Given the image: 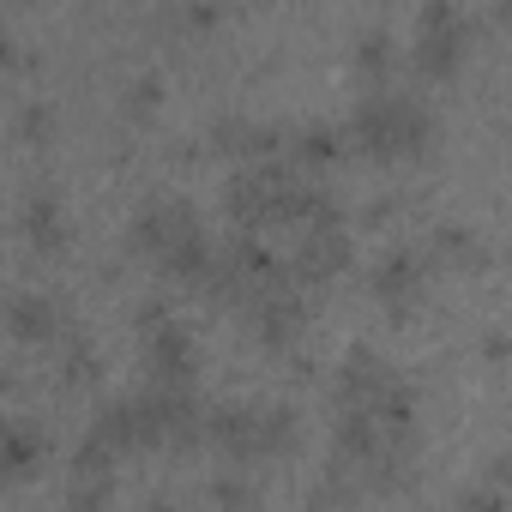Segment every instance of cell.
<instances>
[{"label":"cell","mask_w":512,"mask_h":512,"mask_svg":"<svg viewBox=\"0 0 512 512\" xmlns=\"http://www.w3.org/2000/svg\"><path fill=\"white\" fill-rule=\"evenodd\" d=\"M344 133H350V145H362L368 157H422V151L440 139V115H434L422 97L380 85V91L356 97Z\"/></svg>","instance_id":"cell-1"},{"label":"cell","mask_w":512,"mask_h":512,"mask_svg":"<svg viewBox=\"0 0 512 512\" xmlns=\"http://www.w3.org/2000/svg\"><path fill=\"white\" fill-rule=\"evenodd\" d=\"M302 169L296 163H241L235 175H229V187H223V211L235 217V229L241 235H253V229H272V223H290V211H296V193H302Z\"/></svg>","instance_id":"cell-2"},{"label":"cell","mask_w":512,"mask_h":512,"mask_svg":"<svg viewBox=\"0 0 512 512\" xmlns=\"http://www.w3.org/2000/svg\"><path fill=\"white\" fill-rule=\"evenodd\" d=\"M464 49H470V19L446 0L416 13V43H410V67L422 79H452L464 67Z\"/></svg>","instance_id":"cell-3"},{"label":"cell","mask_w":512,"mask_h":512,"mask_svg":"<svg viewBox=\"0 0 512 512\" xmlns=\"http://www.w3.org/2000/svg\"><path fill=\"white\" fill-rule=\"evenodd\" d=\"M308 290L296 284V272L284 266V278L278 284H266L260 296L247 302V326H253V338H260L266 350H290V344H302V332H308Z\"/></svg>","instance_id":"cell-4"},{"label":"cell","mask_w":512,"mask_h":512,"mask_svg":"<svg viewBox=\"0 0 512 512\" xmlns=\"http://www.w3.org/2000/svg\"><path fill=\"white\" fill-rule=\"evenodd\" d=\"M428 253L422 247H410V241H392L380 260H374V272H368V290H374V302L392 314V320H410L416 314V302H422V290H428Z\"/></svg>","instance_id":"cell-5"},{"label":"cell","mask_w":512,"mask_h":512,"mask_svg":"<svg viewBox=\"0 0 512 512\" xmlns=\"http://www.w3.org/2000/svg\"><path fill=\"white\" fill-rule=\"evenodd\" d=\"M7 332L25 350H43V344L61 350L79 326H73V308H67L61 290H13L7 296Z\"/></svg>","instance_id":"cell-6"},{"label":"cell","mask_w":512,"mask_h":512,"mask_svg":"<svg viewBox=\"0 0 512 512\" xmlns=\"http://www.w3.org/2000/svg\"><path fill=\"white\" fill-rule=\"evenodd\" d=\"M205 217L187 205V199H169V193H151L139 211H133V223H127V253H139V260H163V253L181 241V235H193Z\"/></svg>","instance_id":"cell-7"},{"label":"cell","mask_w":512,"mask_h":512,"mask_svg":"<svg viewBox=\"0 0 512 512\" xmlns=\"http://www.w3.org/2000/svg\"><path fill=\"white\" fill-rule=\"evenodd\" d=\"M205 145L223 151V157H235V163H278L284 145H290V127L253 121V115H241V109H223V115H211Z\"/></svg>","instance_id":"cell-8"},{"label":"cell","mask_w":512,"mask_h":512,"mask_svg":"<svg viewBox=\"0 0 512 512\" xmlns=\"http://www.w3.org/2000/svg\"><path fill=\"white\" fill-rule=\"evenodd\" d=\"M145 374H151V386H193L199 380V338L181 320L151 332L145 338Z\"/></svg>","instance_id":"cell-9"},{"label":"cell","mask_w":512,"mask_h":512,"mask_svg":"<svg viewBox=\"0 0 512 512\" xmlns=\"http://www.w3.org/2000/svg\"><path fill=\"white\" fill-rule=\"evenodd\" d=\"M49 452H55V434H49V422H37V416H13L7 428H0V470H7L13 488L31 482V476L49 464Z\"/></svg>","instance_id":"cell-10"},{"label":"cell","mask_w":512,"mask_h":512,"mask_svg":"<svg viewBox=\"0 0 512 512\" xmlns=\"http://www.w3.org/2000/svg\"><path fill=\"white\" fill-rule=\"evenodd\" d=\"M344 266H350V235H344V229H302V241H296V253H290V272H296L302 290L332 284Z\"/></svg>","instance_id":"cell-11"},{"label":"cell","mask_w":512,"mask_h":512,"mask_svg":"<svg viewBox=\"0 0 512 512\" xmlns=\"http://www.w3.org/2000/svg\"><path fill=\"white\" fill-rule=\"evenodd\" d=\"M19 235L37 247V253H61L73 241V217H67V199L55 187H31L19 199Z\"/></svg>","instance_id":"cell-12"},{"label":"cell","mask_w":512,"mask_h":512,"mask_svg":"<svg viewBox=\"0 0 512 512\" xmlns=\"http://www.w3.org/2000/svg\"><path fill=\"white\" fill-rule=\"evenodd\" d=\"M91 434H97L115 458L145 452V446H151V422H145V410H139V392H133V398H109V404L91 416Z\"/></svg>","instance_id":"cell-13"},{"label":"cell","mask_w":512,"mask_h":512,"mask_svg":"<svg viewBox=\"0 0 512 512\" xmlns=\"http://www.w3.org/2000/svg\"><path fill=\"white\" fill-rule=\"evenodd\" d=\"M422 253H428L434 272H476V266H488L482 241H476L464 223H434V229L422 235Z\"/></svg>","instance_id":"cell-14"},{"label":"cell","mask_w":512,"mask_h":512,"mask_svg":"<svg viewBox=\"0 0 512 512\" xmlns=\"http://www.w3.org/2000/svg\"><path fill=\"white\" fill-rule=\"evenodd\" d=\"M344 145H350V133L338 121H302V127H290V163L296 169H326V163L344 157Z\"/></svg>","instance_id":"cell-15"},{"label":"cell","mask_w":512,"mask_h":512,"mask_svg":"<svg viewBox=\"0 0 512 512\" xmlns=\"http://www.w3.org/2000/svg\"><path fill=\"white\" fill-rule=\"evenodd\" d=\"M55 380H61L67 392H85V386L103 380V356H97V344H91L85 332H73V338L55 350Z\"/></svg>","instance_id":"cell-16"},{"label":"cell","mask_w":512,"mask_h":512,"mask_svg":"<svg viewBox=\"0 0 512 512\" xmlns=\"http://www.w3.org/2000/svg\"><path fill=\"white\" fill-rule=\"evenodd\" d=\"M205 500H211V512H260V482H253L241 464H229V470H217L205 482Z\"/></svg>","instance_id":"cell-17"},{"label":"cell","mask_w":512,"mask_h":512,"mask_svg":"<svg viewBox=\"0 0 512 512\" xmlns=\"http://www.w3.org/2000/svg\"><path fill=\"white\" fill-rule=\"evenodd\" d=\"M55 127H61V115H55V103H49V97H25V103L13 109V133H19L25 145H49V139H55Z\"/></svg>","instance_id":"cell-18"},{"label":"cell","mask_w":512,"mask_h":512,"mask_svg":"<svg viewBox=\"0 0 512 512\" xmlns=\"http://www.w3.org/2000/svg\"><path fill=\"white\" fill-rule=\"evenodd\" d=\"M73 476H79V482H115V452H109L97 434H85V440L73 446Z\"/></svg>","instance_id":"cell-19"},{"label":"cell","mask_w":512,"mask_h":512,"mask_svg":"<svg viewBox=\"0 0 512 512\" xmlns=\"http://www.w3.org/2000/svg\"><path fill=\"white\" fill-rule=\"evenodd\" d=\"M392 61H398V43H392V31L368 25V31L356 37V67H362V73H392Z\"/></svg>","instance_id":"cell-20"},{"label":"cell","mask_w":512,"mask_h":512,"mask_svg":"<svg viewBox=\"0 0 512 512\" xmlns=\"http://www.w3.org/2000/svg\"><path fill=\"white\" fill-rule=\"evenodd\" d=\"M452 512H506V488H494L488 476H476V482H464V488H458Z\"/></svg>","instance_id":"cell-21"},{"label":"cell","mask_w":512,"mask_h":512,"mask_svg":"<svg viewBox=\"0 0 512 512\" xmlns=\"http://www.w3.org/2000/svg\"><path fill=\"white\" fill-rule=\"evenodd\" d=\"M109 500H115V482H67V512H109Z\"/></svg>","instance_id":"cell-22"},{"label":"cell","mask_w":512,"mask_h":512,"mask_svg":"<svg viewBox=\"0 0 512 512\" xmlns=\"http://www.w3.org/2000/svg\"><path fill=\"white\" fill-rule=\"evenodd\" d=\"M157 103H163V79H157V73L127 79V91H121V109H127V115H151Z\"/></svg>","instance_id":"cell-23"},{"label":"cell","mask_w":512,"mask_h":512,"mask_svg":"<svg viewBox=\"0 0 512 512\" xmlns=\"http://www.w3.org/2000/svg\"><path fill=\"white\" fill-rule=\"evenodd\" d=\"M133 326H139V338H151V332L175 326V314H169V296H163V290L139 296V302H133Z\"/></svg>","instance_id":"cell-24"},{"label":"cell","mask_w":512,"mask_h":512,"mask_svg":"<svg viewBox=\"0 0 512 512\" xmlns=\"http://www.w3.org/2000/svg\"><path fill=\"white\" fill-rule=\"evenodd\" d=\"M482 476H488L494 488H506V482H512V452H494V458L482 464Z\"/></svg>","instance_id":"cell-25"},{"label":"cell","mask_w":512,"mask_h":512,"mask_svg":"<svg viewBox=\"0 0 512 512\" xmlns=\"http://www.w3.org/2000/svg\"><path fill=\"white\" fill-rule=\"evenodd\" d=\"M392 211H398V199H374V205H368V211H362V223H386V217H392Z\"/></svg>","instance_id":"cell-26"},{"label":"cell","mask_w":512,"mask_h":512,"mask_svg":"<svg viewBox=\"0 0 512 512\" xmlns=\"http://www.w3.org/2000/svg\"><path fill=\"white\" fill-rule=\"evenodd\" d=\"M482 350H488L494 362H506V356H512V338H506V332H488V344H482Z\"/></svg>","instance_id":"cell-27"},{"label":"cell","mask_w":512,"mask_h":512,"mask_svg":"<svg viewBox=\"0 0 512 512\" xmlns=\"http://www.w3.org/2000/svg\"><path fill=\"white\" fill-rule=\"evenodd\" d=\"M145 512H187L181 500H169V494H157V500H145Z\"/></svg>","instance_id":"cell-28"}]
</instances>
